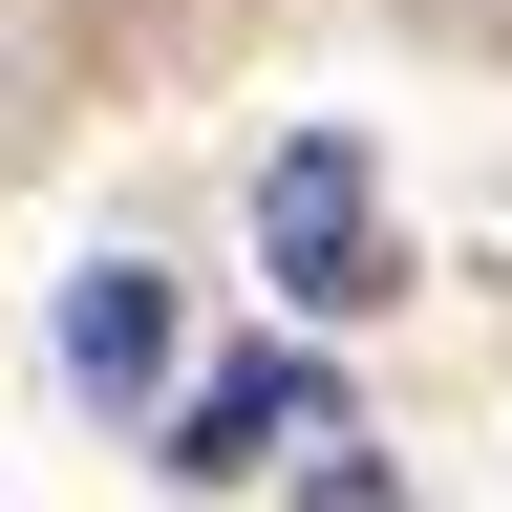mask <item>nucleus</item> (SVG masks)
I'll use <instances>...</instances> for the list:
<instances>
[{"instance_id":"nucleus-3","label":"nucleus","mask_w":512,"mask_h":512,"mask_svg":"<svg viewBox=\"0 0 512 512\" xmlns=\"http://www.w3.org/2000/svg\"><path fill=\"white\" fill-rule=\"evenodd\" d=\"M64 363H86V384H150L171 363V299L150 278H86V299H64Z\"/></svg>"},{"instance_id":"nucleus-2","label":"nucleus","mask_w":512,"mask_h":512,"mask_svg":"<svg viewBox=\"0 0 512 512\" xmlns=\"http://www.w3.org/2000/svg\"><path fill=\"white\" fill-rule=\"evenodd\" d=\"M278 448H320V384H299V363H235V384H192V406H171V470H192V491L278 470Z\"/></svg>"},{"instance_id":"nucleus-1","label":"nucleus","mask_w":512,"mask_h":512,"mask_svg":"<svg viewBox=\"0 0 512 512\" xmlns=\"http://www.w3.org/2000/svg\"><path fill=\"white\" fill-rule=\"evenodd\" d=\"M256 256H278V299H299V320H363V299H406V235H384V171L342 150V128H299V150L256 171Z\"/></svg>"}]
</instances>
